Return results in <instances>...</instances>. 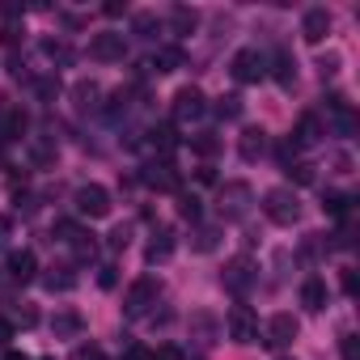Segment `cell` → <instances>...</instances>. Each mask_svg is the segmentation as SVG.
Listing matches in <instances>:
<instances>
[{
	"label": "cell",
	"mask_w": 360,
	"mask_h": 360,
	"mask_svg": "<svg viewBox=\"0 0 360 360\" xmlns=\"http://www.w3.org/2000/svg\"><path fill=\"white\" fill-rule=\"evenodd\" d=\"M263 212H267L271 225H297V221H301V200H297V191H288V187H271V191L263 195Z\"/></svg>",
	"instance_id": "6da1fadb"
},
{
	"label": "cell",
	"mask_w": 360,
	"mask_h": 360,
	"mask_svg": "<svg viewBox=\"0 0 360 360\" xmlns=\"http://www.w3.org/2000/svg\"><path fill=\"white\" fill-rule=\"evenodd\" d=\"M157 297H161V284L153 280V276H144V280H136L131 288H127V297H123V318H144V314H153V305H157Z\"/></svg>",
	"instance_id": "7a4b0ae2"
},
{
	"label": "cell",
	"mask_w": 360,
	"mask_h": 360,
	"mask_svg": "<svg viewBox=\"0 0 360 360\" xmlns=\"http://www.w3.org/2000/svg\"><path fill=\"white\" fill-rule=\"evenodd\" d=\"M250 204H255V191L246 183H225L221 195H217V208L225 221H246L250 217Z\"/></svg>",
	"instance_id": "3957f363"
},
{
	"label": "cell",
	"mask_w": 360,
	"mask_h": 360,
	"mask_svg": "<svg viewBox=\"0 0 360 360\" xmlns=\"http://www.w3.org/2000/svg\"><path fill=\"white\" fill-rule=\"evenodd\" d=\"M169 110H174V123H178V127H191V123H200V119L208 115V98H204L195 85H187V89L174 94V106H169Z\"/></svg>",
	"instance_id": "277c9868"
},
{
	"label": "cell",
	"mask_w": 360,
	"mask_h": 360,
	"mask_svg": "<svg viewBox=\"0 0 360 360\" xmlns=\"http://www.w3.org/2000/svg\"><path fill=\"white\" fill-rule=\"evenodd\" d=\"M72 204H77V212H81V217H89V221H102V217H110V191H106V187H98V183H85V187H77Z\"/></svg>",
	"instance_id": "5b68a950"
},
{
	"label": "cell",
	"mask_w": 360,
	"mask_h": 360,
	"mask_svg": "<svg viewBox=\"0 0 360 360\" xmlns=\"http://www.w3.org/2000/svg\"><path fill=\"white\" fill-rule=\"evenodd\" d=\"M140 183L144 187H153V191H178V169H174V161H165V157H153V161H144V169H140Z\"/></svg>",
	"instance_id": "8992f818"
},
{
	"label": "cell",
	"mask_w": 360,
	"mask_h": 360,
	"mask_svg": "<svg viewBox=\"0 0 360 360\" xmlns=\"http://www.w3.org/2000/svg\"><path fill=\"white\" fill-rule=\"evenodd\" d=\"M225 326H229L233 343H259V318H255L250 305H233L229 318H225Z\"/></svg>",
	"instance_id": "52a82bcc"
},
{
	"label": "cell",
	"mask_w": 360,
	"mask_h": 360,
	"mask_svg": "<svg viewBox=\"0 0 360 360\" xmlns=\"http://www.w3.org/2000/svg\"><path fill=\"white\" fill-rule=\"evenodd\" d=\"M229 72H233V81H242V85H255V81H263V77H267V60H263L255 47H246V51H238V56H233Z\"/></svg>",
	"instance_id": "ba28073f"
},
{
	"label": "cell",
	"mask_w": 360,
	"mask_h": 360,
	"mask_svg": "<svg viewBox=\"0 0 360 360\" xmlns=\"http://www.w3.org/2000/svg\"><path fill=\"white\" fill-rule=\"evenodd\" d=\"M56 233H60V242H64V246H68V250H72L81 263H89V259L98 255V242H94V233H85V229H77V225H68V221H64V225H56Z\"/></svg>",
	"instance_id": "9c48e42d"
},
{
	"label": "cell",
	"mask_w": 360,
	"mask_h": 360,
	"mask_svg": "<svg viewBox=\"0 0 360 360\" xmlns=\"http://www.w3.org/2000/svg\"><path fill=\"white\" fill-rule=\"evenodd\" d=\"M221 280H225V288H229V292H238V297H246V292L255 288V280H259V271H255V263H250V259H233V263L225 267V276H221Z\"/></svg>",
	"instance_id": "30bf717a"
},
{
	"label": "cell",
	"mask_w": 360,
	"mask_h": 360,
	"mask_svg": "<svg viewBox=\"0 0 360 360\" xmlns=\"http://www.w3.org/2000/svg\"><path fill=\"white\" fill-rule=\"evenodd\" d=\"M89 56L102 60V64H115V60L127 56V43H123V34H94L89 39Z\"/></svg>",
	"instance_id": "8fae6325"
},
{
	"label": "cell",
	"mask_w": 360,
	"mask_h": 360,
	"mask_svg": "<svg viewBox=\"0 0 360 360\" xmlns=\"http://www.w3.org/2000/svg\"><path fill=\"white\" fill-rule=\"evenodd\" d=\"M297 330H301V326H297V318H292V314H276V318L267 322L263 343H267V347H288V343L297 339Z\"/></svg>",
	"instance_id": "7c38bea8"
},
{
	"label": "cell",
	"mask_w": 360,
	"mask_h": 360,
	"mask_svg": "<svg viewBox=\"0 0 360 360\" xmlns=\"http://www.w3.org/2000/svg\"><path fill=\"white\" fill-rule=\"evenodd\" d=\"M322 136H326L322 119H318L314 110H305V115L297 119V131H292V148H314V144H318Z\"/></svg>",
	"instance_id": "4fadbf2b"
},
{
	"label": "cell",
	"mask_w": 360,
	"mask_h": 360,
	"mask_svg": "<svg viewBox=\"0 0 360 360\" xmlns=\"http://www.w3.org/2000/svg\"><path fill=\"white\" fill-rule=\"evenodd\" d=\"M9 276H13L18 284H30V280L39 276V259H34V250H26V246L13 250V255H9Z\"/></svg>",
	"instance_id": "5bb4252c"
},
{
	"label": "cell",
	"mask_w": 360,
	"mask_h": 360,
	"mask_svg": "<svg viewBox=\"0 0 360 360\" xmlns=\"http://www.w3.org/2000/svg\"><path fill=\"white\" fill-rule=\"evenodd\" d=\"M301 34H305V43H322L330 34V13L326 9H309L301 18Z\"/></svg>",
	"instance_id": "9a60e30c"
},
{
	"label": "cell",
	"mask_w": 360,
	"mask_h": 360,
	"mask_svg": "<svg viewBox=\"0 0 360 360\" xmlns=\"http://www.w3.org/2000/svg\"><path fill=\"white\" fill-rule=\"evenodd\" d=\"M174 246H178V242H174V229H165V225H161V229H153L144 259H148V263H165V259L174 255Z\"/></svg>",
	"instance_id": "2e32d148"
},
{
	"label": "cell",
	"mask_w": 360,
	"mask_h": 360,
	"mask_svg": "<svg viewBox=\"0 0 360 360\" xmlns=\"http://www.w3.org/2000/svg\"><path fill=\"white\" fill-rule=\"evenodd\" d=\"M144 136H148L144 144H148L153 153H161V157L169 161V153H174V144H178V136H174V127H169V123H157V127H148Z\"/></svg>",
	"instance_id": "e0dca14e"
},
{
	"label": "cell",
	"mask_w": 360,
	"mask_h": 360,
	"mask_svg": "<svg viewBox=\"0 0 360 360\" xmlns=\"http://www.w3.org/2000/svg\"><path fill=\"white\" fill-rule=\"evenodd\" d=\"M51 330H56V339H77V335L85 330V318H81L77 309H60V314L51 318Z\"/></svg>",
	"instance_id": "ac0fdd59"
},
{
	"label": "cell",
	"mask_w": 360,
	"mask_h": 360,
	"mask_svg": "<svg viewBox=\"0 0 360 360\" xmlns=\"http://www.w3.org/2000/svg\"><path fill=\"white\" fill-rule=\"evenodd\" d=\"M26 131H30V115H26L22 106L5 110V119H0V136H5V140H22Z\"/></svg>",
	"instance_id": "d6986e66"
},
{
	"label": "cell",
	"mask_w": 360,
	"mask_h": 360,
	"mask_svg": "<svg viewBox=\"0 0 360 360\" xmlns=\"http://www.w3.org/2000/svg\"><path fill=\"white\" fill-rule=\"evenodd\" d=\"M263 148H267V131H263V127H246L242 140H238V153H242L246 161H259Z\"/></svg>",
	"instance_id": "ffe728a7"
},
{
	"label": "cell",
	"mask_w": 360,
	"mask_h": 360,
	"mask_svg": "<svg viewBox=\"0 0 360 360\" xmlns=\"http://www.w3.org/2000/svg\"><path fill=\"white\" fill-rule=\"evenodd\" d=\"M43 288H47V292H72V288H77V271L64 267V263H60V267H47Z\"/></svg>",
	"instance_id": "44dd1931"
},
{
	"label": "cell",
	"mask_w": 360,
	"mask_h": 360,
	"mask_svg": "<svg viewBox=\"0 0 360 360\" xmlns=\"http://www.w3.org/2000/svg\"><path fill=\"white\" fill-rule=\"evenodd\" d=\"M301 305H305L309 314H322V309H326V284H322L318 276H309V280L301 284Z\"/></svg>",
	"instance_id": "7402d4cb"
},
{
	"label": "cell",
	"mask_w": 360,
	"mask_h": 360,
	"mask_svg": "<svg viewBox=\"0 0 360 360\" xmlns=\"http://www.w3.org/2000/svg\"><path fill=\"white\" fill-rule=\"evenodd\" d=\"M144 68L148 72H178V68H183V51H178V47H157Z\"/></svg>",
	"instance_id": "603a6c76"
},
{
	"label": "cell",
	"mask_w": 360,
	"mask_h": 360,
	"mask_svg": "<svg viewBox=\"0 0 360 360\" xmlns=\"http://www.w3.org/2000/svg\"><path fill=\"white\" fill-rule=\"evenodd\" d=\"M200 26V13L195 9H187V5H174L169 9V34H191Z\"/></svg>",
	"instance_id": "cb8c5ba5"
},
{
	"label": "cell",
	"mask_w": 360,
	"mask_h": 360,
	"mask_svg": "<svg viewBox=\"0 0 360 360\" xmlns=\"http://www.w3.org/2000/svg\"><path fill=\"white\" fill-rule=\"evenodd\" d=\"M271 77H276L284 89H292V81H297V60H292L288 51H276V60H271Z\"/></svg>",
	"instance_id": "d4e9b609"
},
{
	"label": "cell",
	"mask_w": 360,
	"mask_h": 360,
	"mask_svg": "<svg viewBox=\"0 0 360 360\" xmlns=\"http://www.w3.org/2000/svg\"><path fill=\"white\" fill-rule=\"evenodd\" d=\"M326 110H330V123H335V131H343V136H347V131L356 127V115H352V106H347L343 98H330V102H326Z\"/></svg>",
	"instance_id": "484cf974"
},
{
	"label": "cell",
	"mask_w": 360,
	"mask_h": 360,
	"mask_svg": "<svg viewBox=\"0 0 360 360\" xmlns=\"http://www.w3.org/2000/svg\"><path fill=\"white\" fill-rule=\"evenodd\" d=\"M72 98H77V106H81V110H98L102 89H98V81H77V85H72Z\"/></svg>",
	"instance_id": "4316f807"
},
{
	"label": "cell",
	"mask_w": 360,
	"mask_h": 360,
	"mask_svg": "<svg viewBox=\"0 0 360 360\" xmlns=\"http://www.w3.org/2000/svg\"><path fill=\"white\" fill-rule=\"evenodd\" d=\"M157 30H161L157 13H136V18H131V34H136V39L148 43V39H157Z\"/></svg>",
	"instance_id": "83f0119b"
},
{
	"label": "cell",
	"mask_w": 360,
	"mask_h": 360,
	"mask_svg": "<svg viewBox=\"0 0 360 360\" xmlns=\"http://www.w3.org/2000/svg\"><path fill=\"white\" fill-rule=\"evenodd\" d=\"M43 56H47L51 64H60V68L72 64V47H68L64 39H47V43H43Z\"/></svg>",
	"instance_id": "f1b7e54d"
},
{
	"label": "cell",
	"mask_w": 360,
	"mask_h": 360,
	"mask_svg": "<svg viewBox=\"0 0 360 360\" xmlns=\"http://www.w3.org/2000/svg\"><path fill=\"white\" fill-rule=\"evenodd\" d=\"M191 246H195L200 255L217 250V246H221V229H212V225H200V229H195V242H191Z\"/></svg>",
	"instance_id": "f546056e"
},
{
	"label": "cell",
	"mask_w": 360,
	"mask_h": 360,
	"mask_svg": "<svg viewBox=\"0 0 360 360\" xmlns=\"http://www.w3.org/2000/svg\"><path fill=\"white\" fill-rule=\"evenodd\" d=\"M30 157H34V165H56V144L51 140H30Z\"/></svg>",
	"instance_id": "4dcf8cb0"
},
{
	"label": "cell",
	"mask_w": 360,
	"mask_h": 360,
	"mask_svg": "<svg viewBox=\"0 0 360 360\" xmlns=\"http://www.w3.org/2000/svg\"><path fill=\"white\" fill-rule=\"evenodd\" d=\"M322 208L330 212V217H347V208H352V195H343V191H326V200H322Z\"/></svg>",
	"instance_id": "1f68e13d"
},
{
	"label": "cell",
	"mask_w": 360,
	"mask_h": 360,
	"mask_svg": "<svg viewBox=\"0 0 360 360\" xmlns=\"http://www.w3.org/2000/svg\"><path fill=\"white\" fill-rule=\"evenodd\" d=\"M30 85H34V94H39L43 102H56V94H60V77H56V72H51V77H34Z\"/></svg>",
	"instance_id": "d6a6232c"
},
{
	"label": "cell",
	"mask_w": 360,
	"mask_h": 360,
	"mask_svg": "<svg viewBox=\"0 0 360 360\" xmlns=\"http://www.w3.org/2000/svg\"><path fill=\"white\" fill-rule=\"evenodd\" d=\"M217 115H221V119H238V115H242V98H238V94H225V98L217 102Z\"/></svg>",
	"instance_id": "836d02e7"
},
{
	"label": "cell",
	"mask_w": 360,
	"mask_h": 360,
	"mask_svg": "<svg viewBox=\"0 0 360 360\" xmlns=\"http://www.w3.org/2000/svg\"><path fill=\"white\" fill-rule=\"evenodd\" d=\"M191 144H195V153H204V157H212V153H217V148H221V140H217V136H212V131H204V136H195V140H191Z\"/></svg>",
	"instance_id": "e575fe53"
},
{
	"label": "cell",
	"mask_w": 360,
	"mask_h": 360,
	"mask_svg": "<svg viewBox=\"0 0 360 360\" xmlns=\"http://www.w3.org/2000/svg\"><path fill=\"white\" fill-rule=\"evenodd\" d=\"M339 352H343V360H360V339L356 335H343L339 339Z\"/></svg>",
	"instance_id": "d590c367"
},
{
	"label": "cell",
	"mask_w": 360,
	"mask_h": 360,
	"mask_svg": "<svg viewBox=\"0 0 360 360\" xmlns=\"http://www.w3.org/2000/svg\"><path fill=\"white\" fill-rule=\"evenodd\" d=\"M288 178H297V183H314V165H305V161H292V165H288Z\"/></svg>",
	"instance_id": "8d00e7d4"
},
{
	"label": "cell",
	"mask_w": 360,
	"mask_h": 360,
	"mask_svg": "<svg viewBox=\"0 0 360 360\" xmlns=\"http://www.w3.org/2000/svg\"><path fill=\"white\" fill-rule=\"evenodd\" d=\"M178 212H183L187 221H200V200L195 195H183V200H178Z\"/></svg>",
	"instance_id": "74e56055"
},
{
	"label": "cell",
	"mask_w": 360,
	"mask_h": 360,
	"mask_svg": "<svg viewBox=\"0 0 360 360\" xmlns=\"http://www.w3.org/2000/svg\"><path fill=\"white\" fill-rule=\"evenodd\" d=\"M153 360H187V356H183V347H174V343H161V347L153 352Z\"/></svg>",
	"instance_id": "f35d334b"
},
{
	"label": "cell",
	"mask_w": 360,
	"mask_h": 360,
	"mask_svg": "<svg viewBox=\"0 0 360 360\" xmlns=\"http://www.w3.org/2000/svg\"><path fill=\"white\" fill-rule=\"evenodd\" d=\"M127 242H131V238H127V229L119 225V229L110 233V250H127Z\"/></svg>",
	"instance_id": "ab89813d"
},
{
	"label": "cell",
	"mask_w": 360,
	"mask_h": 360,
	"mask_svg": "<svg viewBox=\"0 0 360 360\" xmlns=\"http://www.w3.org/2000/svg\"><path fill=\"white\" fill-rule=\"evenodd\" d=\"M115 280H119V276H115V267H110V263H106V267H98V284H102V288H115Z\"/></svg>",
	"instance_id": "60d3db41"
},
{
	"label": "cell",
	"mask_w": 360,
	"mask_h": 360,
	"mask_svg": "<svg viewBox=\"0 0 360 360\" xmlns=\"http://www.w3.org/2000/svg\"><path fill=\"white\" fill-rule=\"evenodd\" d=\"M123 360H153V352H148V347H140V343H131V347L123 352Z\"/></svg>",
	"instance_id": "b9f144b4"
},
{
	"label": "cell",
	"mask_w": 360,
	"mask_h": 360,
	"mask_svg": "<svg viewBox=\"0 0 360 360\" xmlns=\"http://www.w3.org/2000/svg\"><path fill=\"white\" fill-rule=\"evenodd\" d=\"M9 238H13V221L0 217V246H9Z\"/></svg>",
	"instance_id": "7bdbcfd3"
},
{
	"label": "cell",
	"mask_w": 360,
	"mask_h": 360,
	"mask_svg": "<svg viewBox=\"0 0 360 360\" xmlns=\"http://www.w3.org/2000/svg\"><path fill=\"white\" fill-rule=\"evenodd\" d=\"M102 13H106V18H123V13H127V5H119V0H110V5H102Z\"/></svg>",
	"instance_id": "ee69618b"
},
{
	"label": "cell",
	"mask_w": 360,
	"mask_h": 360,
	"mask_svg": "<svg viewBox=\"0 0 360 360\" xmlns=\"http://www.w3.org/2000/svg\"><path fill=\"white\" fill-rule=\"evenodd\" d=\"M9 339H13V322H9V318H0V347H5Z\"/></svg>",
	"instance_id": "f6af8a7d"
},
{
	"label": "cell",
	"mask_w": 360,
	"mask_h": 360,
	"mask_svg": "<svg viewBox=\"0 0 360 360\" xmlns=\"http://www.w3.org/2000/svg\"><path fill=\"white\" fill-rule=\"evenodd\" d=\"M77 360H102V352L98 347H77Z\"/></svg>",
	"instance_id": "bcb514c9"
},
{
	"label": "cell",
	"mask_w": 360,
	"mask_h": 360,
	"mask_svg": "<svg viewBox=\"0 0 360 360\" xmlns=\"http://www.w3.org/2000/svg\"><path fill=\"white\" fill-rule=\"evenodd\" d=\"M0 18H22V5H9L5 0V5H0Z\"/></svg>",
	"instance_id": "7dc6e473"
},
{
	"label": "cell",
	"mask_w": 360,
	"mask_h": 360,
	"mask_svg": "<svg viewBox=\"0 0 360 360\" xmlns=\"http://www.w3.org/2000/svg\"><path fill=\"white\" fill-rule=\"evenodd\" d=\"M18 318H22V326H34V322H39V314H34V309H18Z\"/></svg>",
	"instance_id": "c3c4849f"
},
{
	"label": "cell",
	"mask_w": 360,
	"mask_h": 360,
	"mask_svg": "<svg viewBox=\"0 0 360 360\" xmlns=\"http://www.w3.org/2000/svg\"><path fill=\"white\" fill-rule=\"evenodd\" d=\"M5 360H30L26 352H5Z\"/></svg>",
	"instance_id": "681fc988"
},
{
	"label": "cell",
	"mask_w": 360,
	"mask_h": 360,
	"mask_svg": "<svg viewBox=\"0 0 360 360\" xmlns=\"http://www.w3.org/2000/svg\"><path fill=\"white\" fill-rule=\"evenodd\" d=\"M43 360H56V356H43Z\"/></svg>",
	"instance_id": "f907efd6"
}]
</instances>
